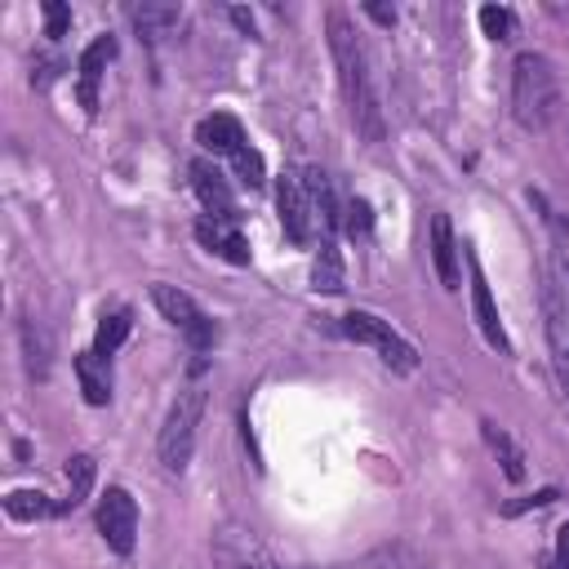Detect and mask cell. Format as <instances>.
<instances>
[{"label": "cell", "instance_id": "7a4b0ae2", "mask_svg": "<svg viewBox=\"0 0 569 569\" xmlns=\"http://www.w3.org/2000/svg\"><path fill=\"white\" fill-rule=\"evenodd\" d=\"M556 111H560V76L551 67V58L533 53V49L516 53V62H511V116H516V124L529 133H542V129H551Z\"/></svg>", "mask_w": 569, "mask_h": 569}, {"label": "cell", "instance_id": "9a60e30c", "mask_svg": "<svg viewBox=\"0 0 569 569\" xmlns=\"http://www.w3.org/2000/svg\"><path fill=\"white\" fill-rule=\"evenodd\" d=\"M196 142H200L204 151H213V156H236L240 147H249V142H244L240 120H236V116H227V111L204 116V120L196 124Z\"/></svg>", "mask_w": 569, "mask_h": 569}, {"label": "cell", "instance_id": "f1b7e54d", "mask_svg": "<svg viewBox=\"0 0 569 569\" xmlns=\"http://www.w3.org/2000/svg\"><path fill=\"white\" fill-rule=\"evenodd\" d=\"M67 22H71V9H67V4H58V0H49V4H44V36H53V40H58V36L67 31Z\"/></svg>", "mask_w": 569, "mask_h": 569}, {"label": "cell", "instance_id": "5b68a950", "mask_svg": "<svg viewBox=\"0 0 569 569\" xmlns=\"http://www.w3.org/2000/svg\"><path fill=\"white\" fill-rule=\"evenodd\" d=\"M151 302H156V311L173 325V329H182V338L191 342V351H209L213 347V338H218V325L200 311V302L191 298V293H182L178 284H164V280H156L151 284Z\"/></svg>", "mask_w": 569, "mask_h": 569}, {"label": "cell", "instance_id": "e0dca14e", "mask_svg": "<svg viewBox=\"0 0 569 569\" xmlns=\"http://www.w3.org/2000/svg\"><path fill=\"white\" fill-rule=\"evenodd\" d=\"M480 436H485V445H489V453L498 458V467H502V476L511 480V485H520L525 480V449L493 422V418H480Z\"/></svg>", "mask_w": 569, "mask_h": 569}, {"label": "cell", "instance_id": "1f68e13d", "mask_svg": "<svg viewBox=\"0 0 569 569\" xmlns=\"http://www.w3.org/2000/svg\"><path fill=\"white\" fill-rule=\"evenodd\" d=\"M227 18H231L244 36H253V13H249V9H227Z\"/></svg>", "mask_w": 569, "mask_h": 569}, {"label": "cell", "instance_id": "4fadbf2b", "mask_svg": "<svg viewBox=\"0 0 569 569\" xmlns=\"http://www.w3.org/2000/svg\"><path fill=\"white\" fill-rule=\"evenodd\" d=\"M427 244H431V267L440 276L445 289H458V240H453V222L449 213H431V231H427Z\"/></svg>", "mask_w": 569, "mask_h": 569}, {"label": "cell", "instance_id": "d6986e66", "mask_svg": "<svg viewBox=\"0 0 569 569\" xmlns=\"http://www.w3.org/2000/svg\"><path fill=\"white\" fill-rule=\"evenodd\" d=\"M342 280H347V271H342L338 240H333V236H320V253H316V262H311V284L325 289V293H338Z\"/></svg>", "mask_w": 569, "mask_h": 569}, {"label": "cell", "instance_id": "30bf717a", "mask_svg": "<svg viewBox=\"0 0 569 569\" xmlns=\"http://www.w3.org/2000/svg\"><path fill=\"white\" fill-rule=\"evenodd\" d=\"M467 262H471V311H476V325H480V333H485V342H489L493 351L511 356V338H507V329H502L498 302H493V293H489V280H485L476 253H467Z\"/></svg>", "mask_w": 569, "mask_h": 569}, {"label": "cell", "instance_id": "44dd1931", "mask_svg": "<svg viewBox=\"0 0 569 569\" xmlns=\"http://www.w3.org/2000/svg\"><path fill=\"white\" fill-rule=\"evenodd\" d=\"M129 329H133V311H129V307H116V311H107V316L98 320V333H93V351H98L102 360H111V356H116V347L129 338Z\"/></svg>", "mask_w": 569, "mask_h": 569}, {"label": "cell", "instance_id": "52a82bcc", "mask_svg": "<svg viewBox=\"0 0 569 569\" xmlns=\"http://www.w3.org/2000/svg\"><path fill=\"white\" fill-rule=\"evenodd\" d=\"M542 333H547V351H551V373L569 405V298L556 284L542 289Z\"/></svg>", "mask_w": 569, "mask_h": 569}, {"label": "cell", "instance_id": "4316f807", "mask_svg": "<svg viewBox=\"0 0 569 569\" xmlns=\"http://www.w3.org/2000/svg\"><path fill=\"white\" fill-rule=\"evenodd\" d=\"M231 160H236V173H240L249 187H262V182H267V164H262V156H258L253 147H240Z\"/></svg>", "mask_w": 569, "mask_h": 569}, {"label": "cell", "instance_id": "7c38bea8", "mask_svg": "<svg viewBox=\"0 0 569 569\" xmlns=\"http://www.w3.org/2000/svg\"><path fill=\"white\" fill-rule=\"evenodd\" d=\"M191 187H196L200 204H204L213 218L236 222V196H231V187H227V178H222V169H218L213 160H191Z\"/></svg>", "mask_w": 569, "mask_h": 569}, {"label": "cell", "instance_id": "4dcf8cb0", "mask_svg": "<svg viewBox=\"0 0 569 569\" xmlns=\"http://www.w3.org/2000/svg\"><path fill=\"white\" fill-rule=\"evenodd\" d=\"M365 13H369L378 27H396V9H391V4H373V0H369V4H365Z\"/></svg>", "mask_w": 569, "mask_h": 569}, {"label": "cell", "instance_id": "2e32d148", "mask_svg": "<svg viewBox=\"0 0 569 569\" xmlns=\"http://www.w3.org/2000/svg\"><path fill=\"white\" fill-rule=\"evenodd\" d=\"M302 187H307V196H311V209H316L320 231H325V236H333V231L342 227V204H338V196H333L329 173L311 164V169H302Z\"/></svg>", "mask_w": 569, "mask_h": 569}, {"label": "cell", "instance_id": "d4e9b609", "mask_svg": "<svg viewBox=\"0 0 569 569\" xmlns=\"http://www.w3.org/2000/svg\"><path fill=\"white\" fill-rule=\"evenodd\" d=\"M480 27L489 40H511L516 36V13L507 4H480Z\"/></svg>", "mask_w": 569, "mask_h": 569}, {"label": "cell", "instance_id": "6da1fadb", "mask_svg": "<svg viewBox=\"0 0 569 569\" xmlns=\"http://www.w3.org/2000/svg\"><path fill=\"white\" fill-rule=\"evenodd\" d=\"M329 53L338 62V80H342V98H347V111H351V124L356 133L378 147L387 124H382V102H378V89H373V76H369V53L351 27V18L342 9H329Z\"/></svg>", "mask_w": 569, "mask_h": 569}, {"label": "cell", "instance_id": "5bb4252c", "mask_svg": "<svg viewBox=\"0 0 569 569\" xmlns=\"http://www.w3.org/2000/svg\"><path fill=\"white\" fill-rule=\"evenodd\" d=\"M116 58V40L111 36H98V40H89L84 44V53H80V107L84 111H93L98 107V84H102V71H107V62Z\"/></svg>", "mask_w": 569, "mask_h": 569}, {"label": "cell", "instance_id": "f546056e", "mask_svg": "<svg viewBox=\"0 0 569 569\" xmlns=\"http://www.w3.org/2000/svg\"><path fill=\"white\" fill-rule=\"evenodd\" d=\"M556 569H569V520L556 529Z\"/></svg>", "mask_w": 569, "mask_h": 569}, {"label": "cell", "instance_id": "3957f363", "mask_svg": "<svg viewBox=\"0 0 569 569\" xmlns=\"http://www.w3.org/2000/svg\"><path fill=\"white\" fill-rule=\"evenodd\" d=\"M200 418H204V387L196 382V387L178 391V400L169 405L164 427L156 436V458H160V467L169 476H182L187 471V462L196 453V427H200Z\"/></svg>", "mask_w": 569, "mask_h": 569}, {"label": "cell", "instance_id": "9c48e42d", "mask_svg": "<svg viewBox=\"0 0 569 569\" xmlns=\"http://www.w3.org/2000/svg\"><path fill=\"white\" fill-rule=\"evenodd\" d=\"M98 529H102V542L111 551H120V556L133 551V542H138V502L129 498V489L111 485L102 493V502H98Z\"/></svg>", "mask_w": 569, "mask_h": 569}, {"label": "cell", "instance_id": "603a6c76", "mask_svg": "<svg viewBox=\"0 0 569 569\" xmlns=\"http://www.w3.org/2000/svg\"><path fill=\"white\" fill-rule=\"evenodd\" d=\"M93 458L89 453H71L67 458V498H62V511L67 507H80L89 498V485H93Z\"/></svg>", "mask_w": 569, "mask_h": 569}, {"label": "cell", "instance_id": "277c9868", "mask_svg": "<svg viewBox=\"0 0 569 569\" xmlns=\"http://www.w3.org/2000/svg\"><path fill=\"white\" fill-rule=\"evenodd\" d=\"M342 333H347L351 342L373 347L378 360H382L387 369H396V373H413V369H418V351H413L382 316H373V311H347V316H342Z\"/></svg>", "mask_w": 569, "mask_h": 569}, {"label": "cell", "instance_id": "8fae6325", "mask_svg": "<svg viewBox=\"0 0 569 569\" xmlns=\"http://www.w3.org/2000/svg\"><path fill=\"white\" fill-rule=\"evenodd\" d=\"M196 240H200L209 253H218V258H227V262H236V267H249V240L240 236L236 222L204 213V218H196Z\"/></svg>", "mask_w": 569, "mask_h": 569}, {"label": "cell", "instance_id": "ffe728a7", "mask_svg": "<svg viewBox=\"0 0 569 569\" xmlns=\"http://www.w3.org/2000/svg\"><path fill=\"white\" fill-rule=\"evenodd\" d=\"M4 511H9V520H49L62 511V502H53L40 489H13V493H4Z\"/></svg>", "mask_w": 569, "mask_h": 569}, {"label": "cell", "instance_id": "83f0119b", "mask_svg": "<svg viewBox=\"0 0 569 569\" xmlns=\"http://www.w3.org/2000/svg\"><path fill=\"white\" fill-rule=\"evenodd\" d=\"M560 498V489H538V493H525V498H516V502H507L502 507V516H525V511H542V507H551Z\"/></svg>", "mask_w": 569, "mask_h": 569}, {"label": "cell", "instance_id": "7402d4cb", "mask_svg": "<svg viewBox=\"0 0 569 569\" xmlns=\"http://www.w3.org/2000/svg\"><path fill=\"white\" fill-rule=\"evenodd\" d=\"M129 18H133V27L142 31V36H164V31H173L178 27V18H182V9L178 4H133L129 9Z\"/></svg>", "mask_w": 569, "mask_h": 569}, {"label": "cell", "instance_id": "8992f818", "mask_svg": "<svg viewBox=\"0 0 569 569\" xmlns=\"http://www.w3.org/2000/svg\"><path fill=\"white\" fill-rule=\"evenodd\" d=\"M209 556H213V569H284L271 547L249 529V525H218L213 538H209Z\"/></svg>", "mask_w": 569, "mask_h": 569}, {"label": "cell", "instance_id": "ac0fdd59", "mask_svg": "<svg viewBox=\"0 0 569 569\" xmlns=\"http://www.w3.org/2000/svg\"><path fill=\"white\" fill-rule=\"evenodd\" d=\"M76 378H80V391L89 405H107L111 400V369L98 351H80L76 356Z\"/></svg>", "mask_w": 569, "mask_h": 569}, {"label": "cell", "instance_id": "ba28073f", "mask_svg": "<svg viewBox=\"0 0 569 569\" xmlns=\"http://www.w3.org/2000/svg\"><path fill=\"white\" fill-rule=\"evenodd\" d=\"M276 209H280V227L293 244H311L316 240V209H311V196L302 187V173H280L276 178Z\"/></svg>", "mask_w": 569, "mask_h": 569}, {"label": "cell", "instance_id": "cb8c5ba5", "mask_svg": "<svg viewBox=\"0 0 569 569\" xmlns=\"http://www.w3.org/2000/svg\"><path fill=\"white\" fill-rule=\"evenodd\" d=\"M22 351H27V369H31L36 378H44V373H49V338H44V329H36L31 320L22 325Z\"/></svg>", "mask_w": 569, "mask_h": 569}, {"label": "cell", "instance_id": "484cf974", "mask_svg": "<svg viewBox=\"0 0 569 569\" xmlns=\"http://www.w3.org/2000/svg\"><path fill=\"white\" fill-rule=\"evenodd\" d=\"M342 231H347L351 240H365V236L373 231V209H369V200L351 196V200L342 204Z\"/></svg>", "mask_w": 569, "mask_h": 569}]
</instances>
